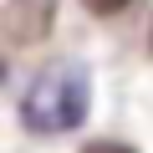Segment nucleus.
Listing matches in <instances>:
<instances>
[{"mask_svg":"<svg viewBox=\"0 0 153 153\" xmlns=\"http://www.w3.org/2000/svg\"><path fill=\"white\" fill-rule=\"evenodd\" d=\"M51 26V0H10V10H5V31L10 41H41V31Z\"/></svg>","mask_w":153,"mask_h":153,"instance_id":"obj_1","label":"nucleus"},{"mask_svg":"<svg viewBox=\"0 0 153 153\" xmlns=\"http://www.w3.org/2000/svg\"><path fill=\"white\" fill-rule=\"evenodd\" d=\"M87 153H128V148H117V143H92Z\"/></svg>","mask_w":153,"mask_h":153,"instance_id":"obj_3","label":"nucleus"},{"mask_svg":"<svg viewBox=\"0 0 153 153\" xmlns=\"http://www.w3.org/2000/svg\"><path fill=\"white\" fill-rule=\"evenodd\" d=\"M128 5V0H87V10H97V16H117Z\"/></svg>","mask_w":153,"mask_h":153,"instance_id":"obj_2","label":"nucleus"}]
</instances>
